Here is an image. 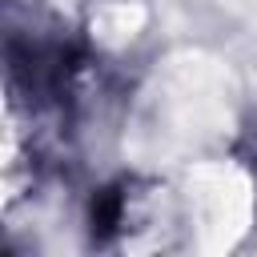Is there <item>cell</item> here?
Wrapping results in <instances>:
<instances>
[{
  "instance_id": "obj_1",
  "label": "cell",
  "mask_w": 257,
  "mask_h": 257,
  "mask_svg": "<svg viewBox=\"0 0 257 257\" xmlns=\"http://www.w3.org/2000/svg\"><path fill=\"white\" fill-rule=\"evenodd\" d=\"M124 205H128L124 185H104V189L92 193V201H88V233H92L96 245H108V241L120 233V225H124Z\"/></svg>"
}]
</instances>
